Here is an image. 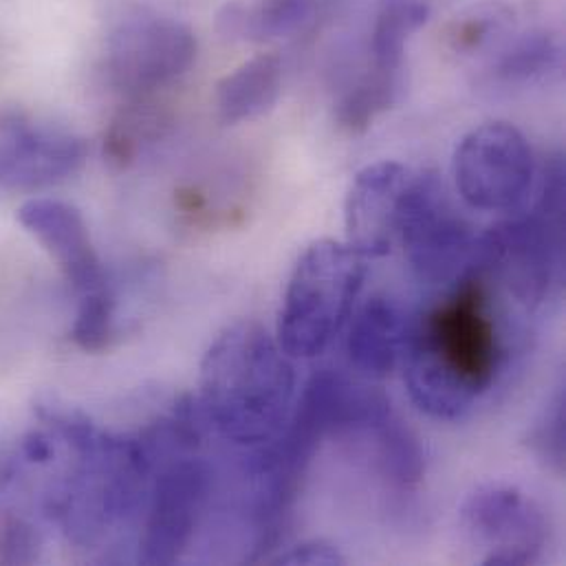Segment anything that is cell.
<instances>
[{"label":"cell","instance_id":"6da1fadb","mask_svg":"<svg viewBox=\"0 0 566 566\" xmlns=\"http://www.w3.org/2000/svg\"><path fill=\"white\" fill-rule=\"evenodd\" d=\"M459 283L452 297L410 328L403 353L410 397L437 419L463 417L503 364L485 279L470 265Z\"/></svg>","mask_w":566,"mask_h":566},{"label":"cell","instance_id":"7a4b0ae2","mask_svg":"<svg viewBox=\"0 0 566 566\" xmlns=\"http://www.w3.org/2000/svg\"><path fill=\"white\" fill-rule=\"evenodd\" d=\"M201 392L219 432L248 448L283 434L295 377L279 342L256 322L228 326L201 364Z\"/></svg>","mask_w":566,"mask_h":566},{"label":"cell","instance_id":"3957f363","mask_svg":"<svg viewBox=\"0 0 566 566\" xmlns=\"http://www.w3.org/2000/svg\"><path fill=\"white\" fill-rule=\"evenodd\" d=\"M348 243L317 241L304 250L286 284L279 344L291 357H315L346 324L366 265Z\"/></svg>","mask_w":566,"mask_h":566},{"label":"cell","instance_id":"277c9868","mask_svg":"<svg viewBox=\"0 0 566 566\" xmlns=\"http://www.w3.org/2000/svg\"><path fill=\"white\" fill-rule=\"evenodd\" d=\"M565 221L534 210L527 217L499 223L476 239L472 268L499 283L527 308L541 306L563 276Z\"/></svg>","mask_w":566,"mask_h":566},{"label":"cell","instance_id":"5b68a950","mask_svg":"<svg viewBox=\"0 0 566 566\" xmlns=\"http://www.w3.org/2000/svg\"><path fill=\"white\" fill-rule=\"evenodd\" d=\"M197 60L195 31L170 15L126 18L106 44V77L128 102L155 99Z\"/></svg>","mask_w":566,"mask_h":566},{"label":"cell","instance_id":"8992f818","mask_svg":"<svg viewBox=\"0 0 566 566\" xmlns=\"http://www.w3.org/2000/svg\"><path fill=\"white\" fill-rule=\"evenodd\" d=\"M534 175L536 164L527 137L505 122L470 130L454 155L459 195L474 210H518L532 192Z\"/></svg>","mask_w":566,"mask_h":566},{"label":"cell","instance_id":"52a82bcc","mask_svg":"<svg viewBox=\"0 0 566 566\" xmlns=\"http://www.w3.org/2000/svg\"><path fill=\"white\" fill-rule=\"evenodd\" d=\"M397 243L415 274L430 284L461 279L476 250L470 226L454 212L443 184L432 172L415 175Z\"/></svg>","mask_w":566,"mask_h":566},{"label":"cell","instance_id":"ba28073f","mask_svg":"<svg viewBox=\"0 0 566 566\" xmlns=\"http://www.w3.org/2000/svg\"><path fill=\"white\" fill-rule=\"evenodd\" d=\"M468 538L483 549V565H532L547 545V518L523 490L505 483L476 488L461 507Z\"/></svg>","mask_w":566,"mask_h":566},{"label":"cell","instance_id":"9c48e42d","mask_svg":"<svg viewBox=\"0 0 566 566\" xmlns=\"http://www.w3.org/2000/svg\"><path fill=\"white\" fill-rule=\"evenodd\" d=\"M86 142L22 111L0 113V190H40L73 177L86 161Z\"/></svg>","mask_w":566,"mask_h":566},{"label":"cell","instance_id":"30bf717a","mask_svg":"<svg viewBox=\"0 0 566 566\" xmlns=\"http://www.w3.org/2000/svg\"><path fill=\"white\" fill-rule=\"evenodd\" d=\"M210 492L203 461H179L155 483L148 521L139 543L144 565H175L188 549Z\"/></svg>","mask_w":566,"mask_h":566},{"label":"cell","instance_id":"8fae6325","mask_svg":"<svg viewBox=\"0 0 566 566\" xmlns=\"http://www.w3.org/2000/svg\"><path fill=\"white\" fill-rule=\"evenodd\" d=\"M415 175L403 164L379 161L366 166L350 184L344 223L348 245L364 259H381L397 245Z\"/></svg>","mask_w":566,"mask_h":566},{"label":"cell","instance_id":"7c38bea8","mask_svg":"<svg viewBox=\"0 0 566 566\" xmlns=\"http://www.w3.org/2000/svg\"><path fill=\"white\" fill-rule=\"evenodd\" d=\"M18 223L42 245L80 295L108 286L88 228L73 206L55 199H29L18 210Z\"/></svg>","mask_w":566,"mask_h":566},{"label":"cell","instance_id":"4fadbf2b","mask_svg":"<svg viewBox=\"0 0 566 566\" xmlns=\"http://www.w3.org/2000/svg\"><path fill=\"white\" fill-rule=\"evenodd\" d=\"M408 337L410 326L399 304L388 295H373L350 324V364L368 379H384L403 357Z\"/></svg>","mask_w":566,"mask_h":566},{"label":"cell","instance_id":"5bb4252c","mask_svg":"<svg viewBox=\"0 0 566 566\" xmlns=\"http://www.w3.org/2000/svg\"><path fill=\"white\" fill-rule=\"evenodd\" d=\"M283 91V62L276 53H259L217 84V113L228 126L268 115Z\"/></svg>","mask_w":566,"mask_h":566},{"label":"cell","instance_id":"9a60e30c","mask_svg":"<svg viewBox=\"0 0 566 566\" xmlns=\"http://www.w3.org/2000/svg\"><path fill=\"white\" fill-rule=\"evenodd\" d=\"M317 0H237L219 15V29L230 38L270 42L300 33L315 13Z\"/></svg>","mask_w":566,"mask_h":566},{"label":"cell","instance_id":"2e32d148","mask_svg":"<svg viewBox=\"0 0 566 566\" xmlns=\"http://www.w3.org/2000/svg\"><path fill=\"white\" fill-rule=\"evenodd\" d=\"M430 9L415 0H390L375 18L370 33V55L377 71L403 73L408 40L428 22Z\"/></svg>","mask_w":566,"mask_h":566},{"label":"cell","instance_id":"e0dca14e","mask_svg":"<svg viewBox=\"0 0 566 566\" xmlns=\"http://www.w3.org/2000/svg\"><path fill=\"white\" fill-rule=\"evenodd\" d=\"M401 86V73L368 69V73L337 102L335 119L348 133H364L381 113L397 104Z\"/></svg>","mask_w":566,"mask_h":566},{"label":"cell","instance_id":"ac0fdd59","mask_svg":"<svg viewBox=\"0 0 566 566\" xmlns=\"http://www.w3.org/2000/svg\"><path fill=\"white\" fill-rule=\"evenodd\" d=\"M563 66V46L558 38L534 31L507 46L494 64V75L507 84H530L545 80Z\"/></svg>","mask_w":566,"mask_h":566},{"label":"cell","instance_id":"d6986e66","mask_svg":"<svg viewBox=\"0 0 566 566\" xmlns=\"http://www.w3.org/2000/svg\"><path fill=\"white\" fill-rule=\"evenodd\" d=\"M384 470L401 485H415L423 474V457L417 439L388 412L375 428Z\"/></svg>","mask_w":566,"mask_h":566},{"label":"cell","instance_id":"ffe728a7","mask_svg":"<svg viewBox=\"0 0 566 566\" xmlns=\"http://www.w3.org/2000/svg\"><path fill=\"white\" fill-rule=\"evenodd\" d=\"M113 322L115 300L108 286L84 293L80 295V306L71 326V339L86 353H99L108 348L113 339Z\"/></svg>","mask_w":566,"mask_h":566},{"label":"cell","instance_id":"44dd1931","mask_svg":"<svg viewBox=\"0 0 566 566\" xmlns=\"http://www.w3.org/2000/svg\"><path fill=\"white\" fill-rule=\"evenodd\" d=\"M565 392H558L530 434L532 450L556 472L565 468Z\"/></svg>","mask_w":566,"mask_h":566},{"label":"cell","instance_id":"7402d4cb","mask_svg":"<svg viewBox=\"0 0 566 566\" xmlns=\"http://www.w3.org/2000/svg\"><path fill=\"white\" fill-rule=\"evenodd\" d=\"M42 538L31 523L20 516H4L0 521V563L33 565L40 560Z\"/></svg>","mask_w":566,"mask_h":566},{"label":"cell","instance_id":"603a6c76","mask_svg":"<svg viewBox=\"0 0 566 566\" xmlns=\"http://www.w3.org/2000/svg\"><path fill=\"white\" fill-rule=\"evenodd\" d=\"M505 15L494 9H481L470 15H461L450 22L446 38L454 51H476L503 27Z\"/></svg>","mask_w":566,"mask_h":566},{"label":"cell","instance_id":"cb8c5ba5","mask_svg":"<svg viewBox=\"0 0 566 566\" xmlns=\"http://www.w3.org/2000/svg\"><path fill=\"white\" fill-rule=\"evenodd\" d=\"M274 563L289 566H333L344 565L346 558L339 554V549L335 545L324 543V541H311V543H302V545L289 549Z\"/></svg>","mask_w":566,"mask_h":566},{"label":"cell","instance_id":"d4e9b609","mask_svg":"<svg viewBox=\"0 0 566 566\" xmlns=\"http://www.w3.org/2000/svg\"><path fill=\"white\" fill-rule=\"evenodd\" d=\"M22 452H24V457H27L29 461H33V463H46V461H51V457H53V443H51V439H49L46 434L33 432V434H29V437L24 439Z\"/></svg>","mask_w":566,"mask_h":566}]
</instances>
